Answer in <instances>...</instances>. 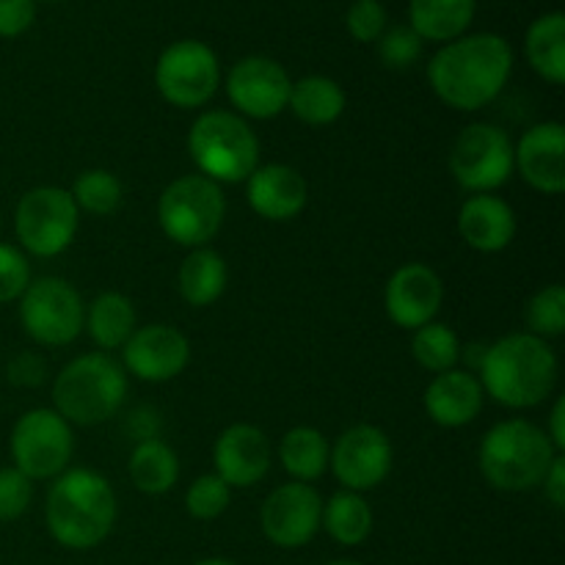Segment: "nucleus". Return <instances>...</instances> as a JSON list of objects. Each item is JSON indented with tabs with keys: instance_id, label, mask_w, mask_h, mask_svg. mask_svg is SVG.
I'll use <instances>...</instances> for the list:
<instances>
[{
	"instance_id": "obj_42",
	"label": "nucleus",
	"mask_w": 565,
	"mask_h": 565,
	"mask_svg": "<svg viewBox=\"0 0 565 565\" xmlns=\"http://www.w3.org/2000/svg\"><path fill=\"white\" fill-rule=\"evenodd\" d=\"M565 401L563 397H557V403H555V408H552V414H550V441H552V447H555L557 452H563L565 450Z\"/></svg>"
},
{
	"instance_id": "obj_31",
	"label": "nucleus",
	"mask_w": 565,
	"mask_h": 565,
	"mask_svg": "<svg viewBox=\"0 0 565 565\" xmlns=\"http://www.w3.org/2000/svg\"><path fill=\"white\" fill-rule=\"evenodd\" d=\"M412 353L430 373H447V370H456L461 359V342L450 326L425 323L423 329L414 331Z\"/></svg>"
},
{
	"instance_id": "obj_36",
	"label": "nucleus",
	"mask_w": 565,
	"mask_h": 565,
	"mask_svg": "<svg viewBox=\"0 0 565 565\" xmlns=\"http://www.w3.org/2000/svg\"><path fill=\"white\" fill-rule=\"evenodd\" d=\"M33 497V480L17 467L0 469V522H14L28 511Z\"/></svg>"
},
{
	"instance_id": "obj_10",
	"label": "nucleus",
	"mask_w": 565,
	"mask_h": 565,
	"mask_svg": "<svg viewBox=\"0 0 565 565\" xmlns=\"http://www.w3.org/2000/svg\"><path fill=\"white\" fill-rule=\"evenodd\" d=\"M22 329L39 345H70L86 323L81 292L64 279H39L20 296Z\"/></svg>"
},
{
	"instance_id": "obj_19",
	"label": "nucleus",
	"mask_w": 565,
	"mask_h": 565,
	"mask_svg": "<svg viewBox=\"0 0 565 565\" xmlns=\"http://www.w3.org/2000/svg\"><path fill=\"white\" fill-rule=\"evenodd\" d=\"M215 475L230 489H248L268 475L270 441L254 425H232L218 436L213 450Z\"/></svg>"
},
{
	"instance_id": "obj_29",
	"label": "nucleus",
	"mask_w": 565,
	"mask_h": 565,
	"mask_svg": "<svg viewBox=\"0 0 565 565\" xmlns=\"http://www.w3.org/2000/svg\"><path fill=\"white\" fill-rule=\"evenodd\" d=\"M329 441L320 430L307 428H292L287 430L285 439H281L279 447V458H281V467L298 480V483H312L318 480L320 475L326 472L329 467Z\"/></svg>"
},
{
	"instance_id": "obj_41",
	"label": "nucleus",
	"mask_w": 565,
	"mask_h": 565,
	"mask_svg": "<svg viewBox=\"0 0 565 565\" xmlns=\"http://www.w3.org/2000/svg\"><path fill=\"white\" fill-rule=\"evenodd\" d=\"M544 491L546 497H550V502L555 508H565V458L557 456L555 461H552L550 472L544 475Z\"/></svg>"
},
{
	"instance_id": "obj_27",
	"label": "nucleus",
	"mask_w": 565,
	"mask_h": 565,
	"mask_svg": "<svg viewBox=\"0 0 565 565\" xmlns=\"http://www.w3.org/2000/svg\"><path fill=\"white\" fill-rule=\"evenodd\" d=\"M86 326L92 340L103 351L125 348V342L136 331V309H132L130 298H125L121 292H103L88 307Z\"/></svg>"
},
{
	"instance_id": "obj_6",
	"label": "nucleus",
	"mask_w": 565,
	"mask_h": 565,
	"mask_svg": "<svg viewBox=\"0 0 565 565\" xmlns=\"http://www.w3.org/2000/svg\"><path fill=\"white\" fill-rule=\"evenodd\" d=\"M188 152L202 177L213 182H246L259 163L252 127L230 110H207L188 132Z\"/></svg>"
},
{
	"instance_id": "obj_22",
	"label": "nucleus",
	"mask_w": 565,
	"mask_h": 565,
	"mask_svg": "<svg viewBox=\"0 0 565 565\" xmlns=\"http://www.w3.org/2000/svg\"><path fill=\"white\" fill-rule=\"evenodd\" d=\"M483 408V386L467 370L439 373L425 390V412L441 428H463Z\"/></svg>"
},
{
	"instance_id": "obj_35",
	"label": "nucleus",
	"mask_w": 565,
	"mask_h": 565,
	"mask_svg": "<svg viewBox=\"0 0 565 565\" xmlns=\"http://www.w3.org/2000/svg\"><path fill=\"white\" fill-rule=\"evenodd\" d=\"M423 55V39L414 33L412 25H392L379 39V58L390 70H406L417 64Z\"/></svg>"
},
{
	"instance_id": "obj_33",
	"label": "nucleus",
	"mask_w": 565,
	"mask_h": 565,
	"mask_svg": "<svg viewBox=\"0 0 565 565\" xmlns=\"http://www.w3.org/2000/svg\"><path fill=\"white\" fill-rule=\"evenodd\" d=\"M527 326L530 334L541 337H561L565 331V290L563 285H550L533 296L527 303Z\"/></svg>"
},
{
	"instance_id": "obj_38",
	"label": "nucleus",
	"mask_w": 565,
	"mask_h": 565,
	"mask_svg": "<svg viewBox=\"0 0 565 565\" xmlns=\"http://www.w3.org/2000/svg\"><path fill=\"white\" fill-rule=\"evenodd\" d=\"M345 25L356 42H379L381 33L386 31V11L379 0H356L348 9Z\"/></svg>"
},
{
	"instance_id": "obj_5",
	"label": "nucleus",
	"mask_w": 565,
	"mask_h": 565,
	"mask_svg": "<svg viewBox=\"0 0 565 565\" xmlns=\"http://www.w3.org/2000/svg\"><path fill=\"white\" fill-rule=\"evenodd\" d=\"M127 395V375L108 353H86L66 364L53 386L55 412L75 425H97L114 417Z\"/></svg>"
},
{
	"instance_id": "obj_18",
	"label": "nucleus",
	"mask_w": 565,
	"mask_h": 565,
	"mask_svg": "<svg viewBox=\"0 0 565 565\" xmlns=\"http://www.w3.org/2000/svg\"><path fill=\"white\" fill-rule=\"evenodd\" d=\"M513 169L522 171L527 185L546 196L565 191V130L561 121H541L513 147Z\"/></svg>"
},
{
	"instance_id": "obj_40",
	"label": "nucleus",
	"mask_w": 565,
	"mask_h": 565,
	"mask_svg": "<svg viewBox=\"0 0 565 565\" xmlns=\"http://www.w3.org/2000/svg\"><path fill=\"white\" fill-rule=\"evenodd\" d=\"M47 379V364L36 353H20L9 364V381L17 386H39Z\"/></svg>"
},
{
	"instance_id": "obj_13",
	"label": "nucleus",
	"mask_w": 565,
	"mask_h": 565,
	"mask_svg": "<svg viewBox=\"0 0 565 565\" xmlns=\"http://www.w3.org/2000/svg\"><path fill=\"white\" fill-rule=\"evenodd\" d=\"M323 500L309 483H285L265 500L259 522L270 544L281 550H298L309 544L320 530Z\"/></svg>"
},
{
	"instance_id": "obj_32",
	"label": "nucleus",
	"mask_w": 565,
	"mask_h": 565,
	"mask_svg": "<svg viewBox=\"0 0 565 565\" xmlns=\"http://www.w3.org/2000/svg\"><path fill=\"white\" fill-rule=\"evenodd\" d=\"M72 199L77 210H86L92 215H110L121 204V182L119 177L105 169L83 171L72 185Z\"/></svg>"
},
{
	"instance_id": "obj_20",
	"label": "nucleus",
	"mask_w": 565,
	"mask_h": 565,
	"mask_svg": "<svg viewBox=\"0 0 565 565\" xmlns=\"http://www.w3.org/2000/svg\"><path fill=\"white\" fill-rule=\"evenodd\" d=\"M307 180L292 166H257L246 180V199L265 221H290L307 207Z\"/></svg>"
},
{
	"instance_id": "obj_9",
	"label": "nucleus",
	"mask_w": 565,
	"mask_h": 565,
	"mask_svg": "<svg viewBox=\"0 0 565 565\" xmlns=\"http://www.w3.org/2000/svg\"><path fill=\"white\" fill-rule=\"evenodd\" d=\"M75 439L72 428L53 408H33L17 419L11 430L14 467L31 480L58 478L70 463Z\"/></svg>"
},
{
	"instance_id": "obj_24",
	"label": "nucleus",
	"mask_w": 565,
	"mask_h": 565,
	"mask_svg": "<svg viewBox=\"0 0 565 565\" xmlns=\"http://www.w3.org/2000/svg\"><path fill=\"white\" fill-rule=\"evenodd\" d=\"M287 108H290L292 114H296V119H301L303 125L323 127L342 116V110H345V92H342L340 83L331 81V77L309 75L301 77L298 83H292Z\"/></svg>"
},
{
	"instance_id": "obj_30",
	"label": "nucleus",
	"mask_w": 565,
	"mask_h": 565,
	"mask_svg": "<svg viewBox=\"0 0 565 565\" xmlns=\"http://www.w3.org/2000/svg\"><path fill=\"white\" fill-rule=\"evenodd\" d=\"M320 524L326 527V533L342 546H356L373 530V511H370L367 502L356 494V491H340L329 500V505L323 508V519Z\"/></svg>"
},
{
	"instance_id": "obj_8",
	"label": "nucleus",
	"mask_w": 565,
	"mask_h": 565,
	"mask_svg": "<svg viewBox=\"0 0 565 565\" xmlns=\"http://www.w3.org/2000/svg\"><path fill=\"white\" fill-rule=\"evenodd\" d=\"M77 215L81 210L70 191L53 185L33 188L17 204V241L36 257H58L75 241L81 224Z\"/></svg>"
},
{
	"instance_id": "obj_14",
	"label": "nucleus",
	"mask_w": 565,
	"mask_h": 565,
	"mask_svg": "<svg viewBox=\"0 0 565 565\" xmlns=\"http://www.w3.org/2000/svg\"><path fill=\"white\" fill-rule=\"evenodd\" d=\"M292 81L285 66L265 55L237 61L226 75V94L241 114L252 119H274L287 108Z\"/></svg>"
},
{
	"instance_id": "obj_43",
	"label": "nucleus",
	"mask_w": 565,
	"mask_h": 565,
	"mask_svg": "<svg viewBox=\"0 0 565 565\" xmlns=\"http://www.w3.org/2000/svg\"><path fill=\"white\" fill-rule=\"evenodd\" d=\"M196 565H235V563H230V561H221V557H213V561H199Z\"/></svg>"
},
{
	"instance_id": "obj_37",
	"label": "nucleus",
	"mask_w": 565,
	"mask_h": 565,
	"mask_svg": "<svg viewBox=\"0 0 565 565\" xmlns=\"http://www.w3.org/2000/svg\"><path fill=\"white\" fill-rule=\"evenodd\" d=\"M31 285V265L25 254L9 243H0V303L20 298Z\"/></svg>"
},
{
	"instance_id": "obj_16",
	"label": "nucleus",
	"mask_w": 565,
	"mask_h": 565,
	"mask_svg": "<svg viewBox=\"0 0 565 565\" xmlns=\"http://www.w3.org/2000/svg\"><path fill=\"white\" fill-rule=\"evenodd\" d=\"M188 362H191V342L174 326H143L125 342V367L149 384L177 379Z\"/></svg>"
},
{
	"instance_id": "obj_7",
	"label": "nucleus",
	"mask_w": 565,
	"mask_h": 565,
	"mask_svg": "<svg viewBox=\"0 0 565 565\" xmlns=\"http://www.w3.org/2000/svg\"><path fill=\"white\" fill-rule=\"evenodd\" d=\"M226 215V199L218 182L202 174H188L171 182L158 202V221L169 241L188 248H202L213 241Z\"/></svg>"
},
{
	"instance_id": "obj_2",
	"label": "nucleus",
	"mask_w": 565,
	"mask_h": 565,
	"mask_svg": "<svg viewBox=\"0 0 565 565\" xmlns=\"http://www.w3.org/2000/svg\"><path fill=\"white\" fill-rule=\"evenodd\" d=\"M557 384V356L550 342L530 334H508L480 359V386L508 408H533Z\"/></svg>"
},
{
	"instance_id": "obj_26",
	"label": "nucleus",
	"mask_w": 565,
	"mask_h": 565,
	"mask_svg": "<svg viewBox=\"0 0 565 565\" xmlns=\"http://www.w3.org/2000/svg\"><path fill=\"white\" fill-rule=\"evenodd\" d=\"M527 61L544 81H565V17L561 11L539 17L527 31Z\"/></svg>"
},
{
	"instance_id": "obj_23",
	"label": "nucleus",
	"mask_w": 565,
	"mask_h": 565,
	"mask_svg": "<svg viewBox=\"0 0 565 565\" xmlns=\"http://www.w3.org/2000/svg\"><path fill=\"white\" fill-rule=\"evenodd\" d=\"M475 9L478 0H412L408 20L423 42H452L472 25Z\"/></svg>"
},
{
	"instance_id": "obj_17",
	"label": "nucleus",
	"mask_w": 565,
	"mask_h": 565,
	"mask_svg": "<svg viewBox=\"0 0 565 565\" xmlns=\"http://www.w3.org/2000/svg\"><path fill=\"white\" fill-rule=\"evenodd\" d=\"M445 285L439 274L423 263H408L392 274L384 290L386 315L401 329H423L425 323H434L436 312L441 309Z\"/></svg>"
},
{
	"instance_id": "obj_39",
	"label": "nucleus",
	"mask_w": 565,
	"mask_h": 565,
	"mask_svg": "<svg viewBox=\"0 0 565 565\" xmlns=\"http://www.w3.org/2000/svg\"><path fill=\"white\" fill-rule=\"evenodd\" d=\"M36 20V0H0V36H22Z\"/></svg>"
},
{
	"instance_id": "obj_15",
	"label": "nucleus",
	"mask_w": 565,
	"mask_h": 565,
	"mask_svg": "<svg viewBox=\"0 0 565 565\" xmlns=\"http://www.w3.org/2000/svg\"><path fill=\"white\" fill-rule=\"evenodd\" d=\"M329 463L345 491L359 494L384 483L392 469V445L375 425H353L337 439Z\"/></svg>"
},
{
	"instance_id": "obj_1",
	"label": "nucleus",
	"mask_w": 565,
	"mask_h": 565,
	"mask_svg": "<svg viewBox=\"0 0 565 565\" xmlns=\"http://www.w3.org/2000/svg\"><path fill=\"white\" fill-rule=\"evenodd\" d=\"M513 72V50L497 33H472L447 42L428 66L436 97L458 110H478L500 97Z\"/></svg>"
},
{
	"instance_id": "obj_34",
	"label": "nucleus",
	"mask_w": 565,
	"mask_h": 565,
	"mask_svg": "<svg viewBox=\"0 0 565 565\" xmlns=\"http://www.w3.org/2000/svg\"><path fill=\"white\" fill-rule=\"evenodd\" d=\"M232 489L218 478V475H202L191 483L185 494V508L193 519H202V522H210V519H218L221 513L230 508Z\"/></svg>"
},
{
	"instance_id": "obj_21",
	"label": "nucleus",
	"mask_w": 565,
	"mask_h": 565,
	"mask_svg": "<svg viewBox=\"0 0 565 565\" xmlns=\"http://www.w3.org/2000/svg\"><path fill=\"white\" fill-rule=\"evenodd\" d=\"M458 232L475 252L494 254L511 246L516 237V215L511 204L491 193H475L458 213Z\"/></svg>"
},
{
	"instance_id": "obj_44",
	"label": "nucleus",
	"mask_w": 565,
	"mask_h": 565,
	"mask_svg": "<svg viewBox=\"0 0 565 565\" xmlns=\"http://www.w3.org/2000/svg\"><path fill=\"white\" fill-rule=\"evenodd\" d=\"M329 565H362V563H356V561H334V563H329Z\"/></svg>"
},
{
	"instance_id": "obj_3",
	"label": "nucleus",
	"mask_w": 565,
	"mask_h": 565,
	"mask_svg": "<svg viewBox=\"0 0 565 565\" xmlns=\"http://www.w3.org/2000/svg\"><path fill=\"white\" fill-rule=\"evenodd\" d=\"M47 530L66 550H94L116 522V494L94 469H70L47 494Z\"/></svg>"
},
{
	"instance_id": "obj_12",
	"label": "nucleus",
	"mask_w": 565,
	"mask_h": 565,
	"mask_svg": "<svg viewBox=\"0 0 565 565\" xmlns=\"http://www.w3.org/2000/svg\"><path fill=\"white\" fill-rule=\"evenodd\" d=\"M450 174L472 193H489L513 174V143L494 125H469L450 149Z\"/></svg>"
},
{
	"instance_id": "obj_28",
	"label": "nucleus",
	"mask_w": 565,
	"mask_h": 565,
	"mask_svg": "<svg viewBox=\"0 0 565 565\" xmlns=\"http://www.w3.org/2000/svg\"><path fill=\"white\" fill-rule=\"evenodd\" d=\"M177 478H180V461L166 441H138L130 456V480L138 491L166 494L169 489H174Z\"/></svg>"
},
{
	"instance_id": "obj_45",
	"label": "nucleus",
	"mask_w": 565,
	"mask_h": 565,
	"mask_svg": "<svg viewBox=\"0 0 565 565\" xmlns=\"http://www.w3.org/2000/svg\"><path fill=\"white\" fill-rule=\"evenodd\" d=\"M0 224H3V218H0Z\"/></svg>"
},
{
	"instance_id": "obj_25",
	"label": "nucleus",
	"mask_w": 565,
	"mask_h": 565,
	"mask_svg": "<svg viewBox=\"0 0 565 565\" xmlns=\"http://www.w3.org/2000/svg\"><path fill=\"white\" fill-rule=\"evenodd\" d=\"M226 279H230V270H226L224 257L213 248H193L182 259L180 292L191 307H210L218 301L221 292L226 290Z\"/></svg>"
},
{
	"instance_id": "obj_11",
	"label": "nucleus",
	"mask_w": 565,
	"mask_h": 565,
	"mask_svg": "<svg viewBox=\"0 0 565 565\" xmlns=\"http://www.w3.org/2000/svg\"><path fill=\"white\" fill-rule=\"evenodd\" d=\"M218 58L199 39H180L169 44L154 64V86L160 97L177 108L204 105L218 88Z\"/></svg>"
},
{
	"instance_id": "obj_4",
	"label": "nucleus",
	"mask_w": 565,
	"mask_h": 565,
	"mask_svg": "<svg viewBox=\"0 0 565 565\" xmlns=\"http://www.w3.org/2000/svg\"><path fill=\"white\" fill-rule=\"evenodd\" d=\"M561 452L546 430L527 419H505L480 441L478 463L483 478L500 491H530L544 480Z\"/></svg>"
}]
</instances>
